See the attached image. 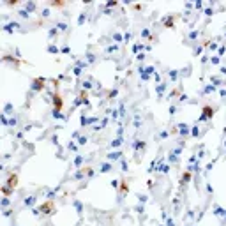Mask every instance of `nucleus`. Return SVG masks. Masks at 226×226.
<instances>
[{
    "label": "nucleus",
    "instance_id": "obj_1",
    "mask_svg": "<svg viewBox=\"0 0 226 226\" xmlns=\"http://www.w3.org/2000/svg\"><path fill=\"white\" fill-rule=\"evenodd\" d=\"M37 212H41V214H44V216H51V214H55V203H53V200H48V202L41 203L39 209H37Z\"/></svg>",
    "mask_w": 226,
    "mask_h": 226
},
{
    "label": "nucleus",
    "instance_id": "obj_2",
    "mask_svg": "<svg viewBox=\"0 0 226 226\" xmlns=\"http://www.w3.org/2000/svg\"><path fill=\"white\" fill-rule=\"evenodd\" d=\"M5 186H7V187H11L12 191L18 187V175H16L14 171H9V173H7V180H5Z\"/></svg>",
    "mask_w": 226,
    "mask_h": 226
},
{
    "label": "nucleus",
    "instance_id": "obj_3",
    "mask_svg": "<svg viewBox=\"0 0 226 226\" xmlns=\"http://www.w3.org/2000/svg\"><path fill=\"white\" fill-rule=\"evenodd\" d=\"M53 104H55V113L62 111V108H64V101H62V95H60L58 92L53 94Z\"/></svg>",
    "mask_w": 226,
    "mask_h": 226
},
{
    "label": "nucleus",
    "instance_id": "obj_4",
    "mask_svg": "<svg viewBox=\"0 0 226 226\" xmlns=\"http://www.w3.org/2000/svg\"><path fill=\"white\" fill-rule=\"evenodd\" d=\"M202 113H203V115H202V120H205V118H212V117H214V113H216V110H214V108H210L209 104H205V106L202 108Z\"/></svg>",
    "mask_w": 226,
    "mask_h": 226
},
{
    "label": "nucleus",
    "instance_id": "obj_5",
    "mask_svg": "<svg viewBox=\"0 0 226 226\" xmlns=\"http://www.w3.org/2000/svg\"><path fill=\"white\" fill-rule=\"evenodd\" d=\"M44 87V80L42 78H35L34 80V90H41Z\"/></svg>",
    "mask_w": 226,
    "mask_h": 226
},
{
    "label": "nucleus",
    "instance_id": "obj_6",
    "mask_svg": "<svg viewBox=\"0 0 226 226\" xmlns=\"http://www.w3.org/2000/svg\"><path fill=\"white\" fill-rule=\"evenodd\" d=\"M0 191H2V194H4V196H5V198H9V196H11V194H12V189H11V187H7V186H5V184H4V186H2V187H0Z\"/></svg>",
    "mask_w": 226,
    "mask_h": 226
},
{
    "label": "nucleus",
    "instance_id": "obj_7",
    "mask_svg": "<svg viewBox=\"0 0 226 226\" xmlns=\"http://www.w3.org/2000/svg\"><path fill=\"white\" fill-rule=\"evenodd\" d=\"M129 191V186H127V182H120V194H126Z\"/></svg>",
    "mask_w": 226,
    "mask_h": 226
},
{
    "label": "nucleus",
    "instance_id": "obj_8",
    "mask_svg": "<svg viewBox=\"0 0 226 226\" xmlns=\"http://www.w3.org/2000/svg\"><path fill=\"white\" fill-rule=\"evenodd\" d=\"M189 180H191V171H186L182 175V182H189Z\"/></svg>",
    "mask_w": 226,
    "mask_h": 226
},
{
    "label": "nucleus",
    "instance_id": "obj_9",
    "mask_svg": "<svg viewBox=\"0 0 226 226\" xmlns=\"http://www.w3.org/2000/svg\"><path fill=\"white\" fill-rule=\"evenodd\" d=\"M51 5H53V7H62V5H65V4H64V2H51Z\"/></svg>",
    "mask_w": 226,
    "mask_h": 226
}]
</instances>
